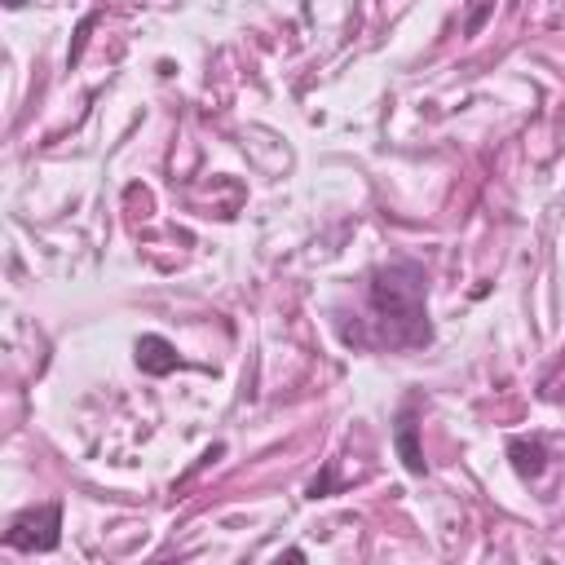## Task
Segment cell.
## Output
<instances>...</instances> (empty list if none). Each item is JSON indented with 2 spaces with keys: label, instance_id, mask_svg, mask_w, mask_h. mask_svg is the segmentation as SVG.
Masks as SVG:
<instances>
[{
  "label": "cell",
  "instance_id": "1",
  "mask_svg": "<svg viewBox=\"0 0 565 565\" xmlns=\"http://www.w3.org/2000/svg\"><path fill=\"white\" fill-rule=\"evenodd\" d=\"M366 313L353 327H340L349 349H424L433 344L428 322V274L411 256H393L366 274Z\"/></svg>",
  "mask_w": 565,
  "mask_h": 565
},
{
  "label": "cell",
  "instance_id": "2",
  "mask_svg": "<svg viewBox=\"0 0 565 565\" xmlns=\"http://www.w3.org/2000/svg\"><path fill=\"white\" fill-rule=\"evenodd\" d=\"M57 543H62V503L57 499L22 508L4 525V547H13V552H53Z\"/></svg>",
  "mask_w": 565,
  "mask_h": 565
},
{
  "label": "cell",
  "instance_id": "3",
  "mask_svg": "<svg viewBox=\"0 0 565 565\" xmlns=\"http://www.w3.org/2000/svg\"><path fill=\"white\" fill-rule=\"evenodd\" d=\"M393 446H397V455H402V463H406V472H411V477H424V472H428L424 450H419V419H415V402H406V406L397 411Z\"/></svg>",
  "mask_w": 565,
  "mask_h": 565
},
{
  "label": "cell",
  "instance_id": "4",
  "mask_svg": "<svg viewBox=\"0 0 565 565\" xmlns=\"http://www.w3.org/2000/svg\"><path fill=\"white\" fill-rule=\"evenodd\" d=\"M137 366H141L146 375H168V371H177V366H185V362H181V353H177L172 340H163V335H141V340H137Z\"/></svg>",
  "mask_w": 565,
  "mask_h": 565
},
{
  "label": "cell",
  "instance_id": "5",
  "mask_svg": "<svg viewBox=\"0 0 565 565\" xmlns=\"http://www.w3.org/2000/svg\"><path fill=\"white\" fill-rule=\"evenodd\" d=\"M508 459L521 481H539L547 468V446H543V437H508Z\"/></svg>",
  "mask_w": 565,
  "mask_h": 565
},
{
  "label": "cell",
  "instance_id": "6",
  "mask_svg": "<svg viewBox=\"0 0 565 565\" xmlns=\"http://www.w3.org/2000/svg\"><path fill=\"white\" fill-rule=\"evenodd\" d=\"M331 490H335V463H331L322 477H313V481H309V499H327Z\"/></svg>",
  "mask_w": 565,
  "mask_h": 565
},
{
  "label": "cell",
  "instance_id": "7",
  "mask_svg": "<svg viewBox=\"0 0 565 565\" xmlns=\"http://www.w3.org/2000/svg\"><path fill=\"white\" fill-rule=\"evenodd\" d=\"M22 4H26V0H4V9H22Z\"/></svg>",
  "mask_w": 565,
  "mask_h": 565
}]
</instances>
